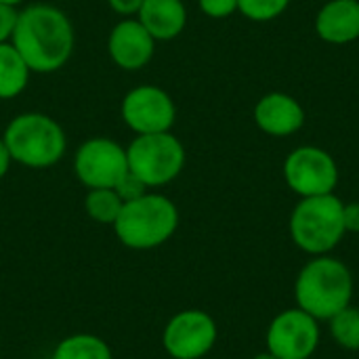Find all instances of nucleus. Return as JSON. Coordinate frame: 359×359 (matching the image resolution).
Here are the masks:
<instances>
[{"label": "nucleus", "instance_id": "a211bd4d", "mask_svg": "<svg viewBox=\"0 0 359 359\" xmlns=\"http://www.w3.org/2000/svg\"><path fill=\"white\" fill-rule=\"evenodd\" d=\"M124 202L116 194V189H88L84 198L86 215L101 225H114Z\"/></svg>", "mask_w": 359, "mask_h": 359}, {"label": "nucleus", "instance_id": "9d476101", "mask_svg": "<svg viewBox=\"0 0 359 359\" xmlns=\"http://www.w3.org/2000/svg\"><path fill=\"white\" fill-rule=\"evenodd\" d=\"M320 345L318 320L303 309H284L267 328V351L280 359H311Z\"/></svg>", "mask_w": 359, "mask_h": 359}, {"label": "nucleus", "instance_id": "f03ea898", "mask_svg": "<svg viewBox=\"0 0 359 359\" xmlns=\"http://www.w3.org/2000/svg\"><path fill=\"white\" fill-rule=\"evenodd\" d=\"M294 297L299 309L318 322H328L351 305L353 276L343 261L330 255L313 257L294 282Z\"/></svg>", "mask_w": 359, "mask_h": 359}, {"label": "nucleus", "instance_id": "2eb2a0df", "mask_svg": "<svg viewBox=\"0 0 359 359\" xmlns=\"http://www.w3.org/2000/svg\"><path fill=\"white\" fill-rule=\"evenodd\" d=\"M137 19L156 42H168L183 34L187 25V8L183 0H143Z\"/></svg>", "mask_w": 359, "mask_h": 359}, {"label": "nucleus", "instance_id": "dca6fc26", "mask_svg": "<svg viewBox=\"0 0 359 359\" xmlns=\"http://www.w3.org/2000/svg\"><path fill=\"white\" fill-rule=\"evenodd\" d=\"M32 69L27 67L25 59L11 42L0 44V99H15L19 97L27 82Z\"/></svg>", "mask_w": 359, "mask_h": 359}, {"label": "nucleus", "instance_id": "a878e982", "mask_svg": "<svg viewBox=\"0 0 359 359\" xmlns=\"http://www.w3.org/2000/svg\"><path fill=\"white\" fill-rule=\"evenodd\" d=\"M11 164H13V158H11V151H8V147L4 145V141H2V137H0V179L8 172V168H11Z\"/></svg>", "mask_w": 359, "mask_h": 359}, {"label": "nucleus", "instance_id": "5701e85b", "mask_svg": "<svg viewBox=\"0 0 359 359\" xmlns=\"http://www.w3.org/2000/svg\"><path fill=\"white\" fill-rule=\"evenodd\" d=\"M17 15H19V11L15 6L0 2V44L11 42L15 25H17Z\"/></svg>", "mask_w": 359, "mask_h": 359}, {"label": "nucleus", "instance_id": "6e6552de", "mask_svg": "<svg viewBox=\"0 0 359 359\" xmlns=\"http://www.w3.org/2000/svg\"><path fill=\"white\" fill-rule=\"evenodd\" d=\"M74 172L88 189H114L128 172L126 149L114 139L93 137L78 147Z\"/></svg>", "mask_w": 359, "mask_h": 359}, {"label": "nucleus", "instance_id": "cd10ccee", "mask_svg": "<svg viewBox=\"0 0 359 359\" xmlns=\"http://www.w3.org/2000/svg\"><path fill=\"white\" fill-rule=\"evenodd\" d=\"M0 2H2V4H8V6H15V8H17V6H19V4H23L25 0H0Z\"/></svg>", "mask_w": 359, "mask_h": 359}, {"label": "nucleus", "instance_id": "4be33fe9", "mask_svg": "<svg viewBox=\"0 0 359 359\" xmlns=\"http://www.w3.org/2000/svg\"><path fill=\"white\" fill-rule=\"evenodd\" d=\"M198 6L210 19H225L238 11V0H198Z\"/></svg>", "mask_w": 359, "mask_h": 359}, {"label": "nucleus", "instance_id": "f257e3e1", "mask_svg": "<svg viewBox=\"0 0 359 359\" xmlns=\"http://www.w3.org/2000/svg\"><path fill=\"white\" fill-rule=\"evenodd\" d=\"M11 44L34 74H53L69 61L76 34L61 8L40 2L19 11Z\"/></svg>", "mask_w": 359, "mask_h": 359}, {"label": "nucleus", "instance_id": "4468645a", "mask_svg": "<svg viewBox=\"0 0 359 359\" xmlns=\"http://www.w3.org/2000/svg\"><path fill=\"white\" fill-rule=\"evenodd\" d=\"M316 34L328 44L359 40V0H328L316 15Z\"/></svg>", "mask_w": 359, "mask_h": 359}, {"label": "nucleus", "instance_id": "6ab92c4d", "mask_svg": "<svg viewBox=\"0 0 359 359\" xmlns=\"http://www.w3.org/2000/svg\"><path fill=\"white\" fill-rule=\"evenodd\" d=\"M330 334L334 343L347 351H359V309L349 305L330 320Z\"/></svg>", "mask_w": 359, "mask_h": 359}, {"label": "nucleus", "instance_id": "bb28decb", "mask_svg": "<svg viewBox=\"0 0 359 359\" xmlns=\"http://www.w3.org/2000/svg\"><path fill=\"white\" fill-rule=\"evenodd\" d=\"M252 359H280V358H276L271 351H265V353H259V355H255Z\"/></svg>", "mask_w": 359, "mask_h": 359}, {"label": "nucleus", "instance_id": "412c9836", "mask_svg": "<svg viewBox=\"0 0 359 359\" xmlns=\"http://www.w3.org/2000/svg\"><path fill=\"white\" fill-rule=\"evenodd\" d=\"M114 189H116V194L120 196V200H122V202L137 200V198H141V196H145V194L149 191V187H147L139 177H135L130 170L120 179V183H118Z\"/></svg>", "mask_w": 359, "mask_h": 359}, {"label": "nucleus", "instance_id": "0eeeda50", "mask_svg": "<svg viewBox=\"0 0 359 359\" xmlns=\"http://www.w3.org/2000/svg\"><path fill=\"white\" fill-rule=\"evenodd\" d=\"M284 181L299 198L334 194L339 185V166L326 149L301 145L284 160Z\"/></svg>", "mask_w": 359, "mask_h": 359}, {"label": "nucleus", "instance_id": "423d86ee", "mask_svg": "<svg viewBox=\"0 0 359 359\" xmlns=\"http://www.w3.org/2000/svg\"><path fill=\"white\" fill-rule=\"evenodd\" d=\"M128 170L139 177L149 189L164 187L175 181L185 168V147L168 133L137 135L126 147Z\"/></svg>", "mask_w": 359, "mask_h": 359}, {"label": "nucleus", "instance_id": "b1692460", "mask_svg": "<svg viewBox=\"0 0 359 359\" xmlns=\"http://www.w3.org/2000/svg\"><path fill=\"white\" fill-rule=\"evenodd\" d=\"M109 8L116 13V15H122V17H133L141 11L143 6V0H107Z\"/></svg>", "mask_w": 359, "mask_h": 359}, {"label": "nucleus", "instance_id": "f3484780", "mask_svg": "<svg viewBox=\"0 0 359 359\" xmlns=\"http://www.w3.org/2000/svg\"><path fill=\"white\" fill-rule=\"evenodd\" d=\"M53 359H114V355L103 339L95 334H72L55 347Z\"/></svg>", "mask_w": 359, "mask_h": 359}, {"label": "nucleus", "instance_id": "ddd939ff", "mask_svg": "<svg viewBox=\"0 0 359 359\" xmlns=\"http://www.w3.org/2000/svg\"><path fill=\"white\" fill-rule=\"evenodd\" d=\"M255 124L269 137H290L305 124V109L288 93H267L252 109Z\"/></svg>", "mask_w": 359, "mask_h": 359}, {"label": "nucleus", "instance_id": "aec40b11", "mask_svg": "<svg viewBox=\"0 0 359 359\" xmlns=\"http://www.w3.org/2000/svg\"><path fill=\"white\" fill-rule=\"evenodd\" d=\"M290 0H238V11L257 23H267L284 15Z\"/></svg>", "mask_w": 359, "mask_h": 359}, {"label": "nucleus", "instance_id": "1a4fd4ad", "mask_svg": "<svg viewBox=\"0 0 359 359\" xmlns=\"http://www.w3.org/2000/svg\"><path fill=\"white\" fill-rule=\"evenodd\" d=\"M120 114L124 124L137 135L168 133L177 120V105L164 88L141 84L124 95Z\"/></svg>", "mask_w": 359, "mask_h": 359}, {"label": "nucleus", "instance_id": "393cba45", "mask_svg": "<svg viewBox=\"0 0 359 359\" xmlns=\"http://www.w3.org/2000/svg\"><path fill=\"white\" fill-rule=\"evenodd\" d=\"M343 221L347 233H359V202H349L343 206Z\"/></svg>", "mask_w": 359, "mask_h": 359}, {"label": "nucleus", "instance_id": "20e7f679", "mask_svg": "<svg viewBox=\"0 0 359 359\" xmlns=\"http://www.w3.org/2000/svg\"><path fill=\"white\" fill-rule=\"evenodd\" d=\"M179 227V210L175 202L162 194L147 191L145 196L124 202L114 231L118 240L133 250H151L168 242Z\"/></svg>", "mask_w": 359, "mask_h": 359}, {"label": "nucleus", "instance_id": "f8f14e48", "mask_svg": "<svg viewBox=\"0 0 359 359\" xmlns=\"http://www.w3.org/2000/svg\"><path fill=\"white\" fill-rule=\"evenodd\" d=\"M107 53L118 67L137 72L154 59L156 40L139 19L126 17L111 27L107 38Z\"/></svg>", "mask_w": 359, "mask_h": 359}, {"label": "nucleus", "instance_id": "7ed1b4c3", "mask_svg": "<svg viewBox=\"0 0 359 359\" xmlns=\"http://www.w3.org/2000/svg\"><path fill=\"white\" fill-rule=\"evenodd\" d=\"M13 162L25 168H50L67 149V137L61 124L40 111L15 116L2 135Z\"/></svg>", "mask_w": 359, "mask_h": 359}, {"label": "nucleus", "instance_id": "9b49d317", "mask_svg": "<svg viewBox=\"0 0 359 359\" xmlns=\"http://www.w3.org/2000/svg\"><path fill=\"white\" fill-rule=\"evenodd\" d=\"M217 337V324L206 311L185 309L166 324L162 345L172 359H200L215 347Z\"/></svg>", "mask_w": 359, "mask_h": 359}, {"label": "nucleus", "instance_id": "39448f33", "mask_svg": "<svg viewBox=\"0 0 359 359\" xmlns=\"http://www.w3.org/2000/svg\"><path fill=\"white\" fill-rule=\"evenodd\" d=\"M345 202L334 196L301 198L290 215V238L292 242L311 257H322L334 250L345 238L343 221Z\"/></svg>", "mask_w": 359, "mask_h": 359}]
</instances>
